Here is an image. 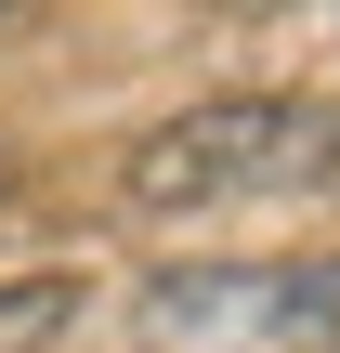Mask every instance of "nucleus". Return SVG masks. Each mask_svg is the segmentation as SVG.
I'll list each match as a JSON object with an SVG mask.
<instances>
[{"label": "nucleus", "instance_id": "1", "mask_svg": "<svg viewBox=\"0 0 340 353\" xmlns=\"http://www.w3.org/2000/svg\"><path fill=\"white\" fill-rule=\"evenodd\" d=\"M249 196H340V92L183 105L118 170V210H144V223H210V210H249Z\"/></svg>", "mask_w": 340, "mask_h": 353}, {"label": "nucleus", "instance_id": "2", "mask_svg": "<svg viewBox=\"0 0 340 353\" xmlns=\"http://www.w3.org/2000/svg\"><path fill=\"white\" fill-rule=\"evenodd\" d=\"M144 353H340V249L301 262H183L144 288Z\"/></svg>", "mask_w": 340, "mask_h": 353}, {"label": "nucleus", "instance_id": "3", "mask_svg": "<svg viewBox=\"0 0 340 353\" xmlns=\"http://www.w3.org/2000/svg\"><path fill=\"white\" fill-rule=\"evenodd\" d=\"M66 327H79V275H13L0 288V353H39Z\"/></svg>", "mask_w": 340, "mask_h": 353}, {"label": "nucleus", "instance_id": "4", "mask_svg": "<svg viewBox=\"0 0 340 353\" xmlns=\"http://www.w3.org/2000/svg\"><path fill=\"white\" fill-rule=\"evenodd\" d=\"M0 183H13V170H0Z\"/></svg>", "mask_w": 340, "mask_h": 353}]
</instances>
